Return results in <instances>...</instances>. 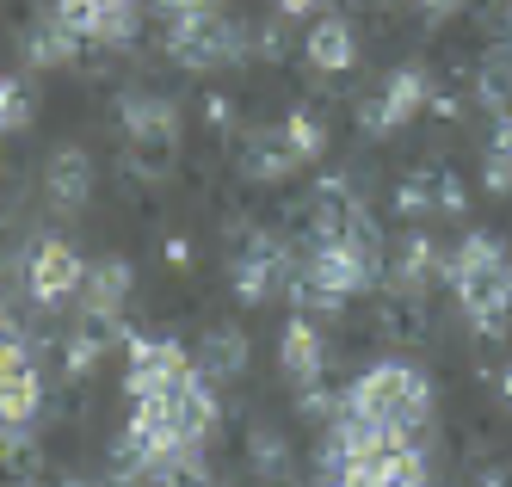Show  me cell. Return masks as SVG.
<instances>
[{
	"label": "cell",
	"instance_id": "6da1fadb",
	"mask_svg": "<svg viewBox=\"0 0 512 487\" xmlns=\"http://www.w3.org/2000/svg\"><path fill=\"white\" fill-rule=\"evenodd\" d=\"M340 414L352 420H371V426H389L401 444H426L432 432V383L420 377L414 364H371V370H358L352 389L340 395Z\"/></svg>",
	"mask_w": 512,
	"mask_h": 487
},
{
	"label": "cell",
	"instance_id": "7a4b0ae2",
	"mask_svg": "<svg viewBox=\"0 0 512 487\" xmlns=\"http://www.w3.org/2000/svg\"><path fill=\"white\" fill-rule=\"evenodd\" d=\"M445 284L457 290V309L482 340H500L512 321V259L500 235H463L445 253Z\"/></svg>",
	"mask_w": 512,
	"mask_h": 487
},
{
	"label": "cell",
	"instance_id": "3957f363",
	"mask_svg": "<svg viewBox=\"0 0 512 487\" xmlns=\"http://www.w3.org/2000/svg\"><path fill=\"white\" fill-rule=\"evenodd\" d=\"M167 56L179 68H229L253 56V31L241 19H229L223 7L216 13H192V19H167Z\"/></svg>",
	"mask_w": 512,
	"mask_h": 487
},
{
	"label": "cell",
	"instance_id": "277c9868",
	"mask_svg": "<svg viewBox=\"0 0 512 487\" xmlns=\"http://www.w3.org/2000/svg\"><path fill=\"white\" fill-rule=\"evenodd\" d=\"M124 352H130V370H124L130 401H161V395H179L186 383L204 377L198 358L179 346V340H167V333H130Z\"/></svg>",
	"mask_w": 512,
	"mask_h": 487
},
{
	"label": "cell",
	"instance_id": "5b68a950",
	"mask_svg": "<svg viewBox=\"0 0 512 487\" xmlns=\"http://www.w3.org/2000/svg\"><path fill=\"white\" fill-rule=\"evenodd\" d=\"M432 105V74L426 68H395L389 81H383V93H371L358 105V130H371V136H395V130H408L420 111Z\"/></svg>",
	"mask_w": 512,
	"mask_h": 487
},
{
	"label": "cell",
	"instance_id": "8992f818",
	"mask_svg": "<svg viewBox=\"0 0 512 487\" xmlns=\"http://www.w3.org/2000/svg\"><path fill=\"white\" fill-rule=\"evenodd\" d=\"M81 278H87V259L68 247L62 235H44L38 247H31V259H25V290H31V303H38V309L75 303Z\"/></svg>",
	"mask_w": 512,
	"mask_h": 487
},
{
	"label": "cell",
	"instance_id": "52a82bcc",
	"mask_svg": "<svg viewBox=\"0 0 512 487\" xmlns=\"http://www.w3.org/2000/svg\"><path fill=\"white\" fill-rule=\"evenodd\" d=\"M130 290H136V266H130V259H93L87 278H81L75 309H81L87 321H124Z\"/></svg>",
	"mask_w": 512,
	"mask_h": 487
},
{
	"label": "cell",
	"instance_id": "ba28073f",
	"mask_svg": "<svg viewBox=\"0 0 512 487\" xmlns=\"http://www.w3.org/2000/svg\"><path fill=\"white\" fill-rule=\"evenodd\" d=\"M118 124H124V142L179 148V105L167 93H118Z\"/></svg>",
	"mask_w": 512,
	"mask_h": 487
},
{
	"label": "cell",
	"instance_id": "9c48e42d",
	"mask_svg": "<svg viewBox=\"0 0 512 487\" xmlns=\"http://www.w3.org/2000/svg\"><path fill=\"white\" fill-rule=\"evenodd\" d=\"M278 364H284V377L309 389V383H327V364H334V346L321 340V327L309 315H297L284 327V340H278Z\"/></svg>",
	"mask_w": 512,
	"mask_h": 487
},
{
	"label": "cell",
	"instance_id": "30bf717a",
	"mask_svg": "<svg viewBox=\"0 0 512 487\" xmlns=\"http://www.w3.org/2000/svg\"><path fill=\"white\" fill-rule=\"evenodd\" d=\"M44 192H50V204L62 216L87 210V198H93V155H87V148H75V142L56 148V155L44 161Z\"/></svg>",
	"mask_w": 512,
	"mask_h": 487
},
{
	"label": "cell",
	"instance_id": "8fae6325",
	"mask_svg": "<svg viewBox=\"0 0 512 487\" xmlns=\"http://www.w3.org/2000/svg\"><path fill=\"white\" fill-rule=\"evenodd\" d=\"M241 173H247L253 185H284L290 173H303V155L290 148L284 124H278V130H253V136L241 142Z\"/></svg>",
	"mask_w": 512,
	"mask_h": 487
},
{
	"label": "cell",
	"instance_id": "7c38bea8",
	"mask_svg": "<svg viewBox=\"0 0 512 487\" xmlns=\"http://www.w3.org/2000/svg\"><path fill=\"white\" fill-rule=\"evenodd\" d=\"M432 272H445V253L432 247V235L408 229V235L389 247V290H420L426 296V278Z\"/></svg>",
	"mask_w": 512,
	"mask_h": 487
},
{
	"label": "cell",
	"instance_id": "4fadbf2b",
	"mask_svg": "<svg viewBox=\"0 0 512 487\" xmlns=\"http://www.w3.org/2000/svg\"><path fill=\"white\" fill-rule=\"evenodd\" d=\"M303 56H309V68H321V74H340V68H352L358 62V37H352V25L346 19H315L309 25V37H303Z\"/></svg>",
	"mask_w": 512,
	"mask_h": 487
},
{
	"label": "cell",
	"instance_id": "5bb4252c",
	"mask_svg": "<svg viewBox=\"0 0 512 487\" xmlns=\"http://www.w3.org/2000/svg\"><path fill=\"white\" fill-rule=\"evenodd\" d=\"M253 346H247V333L241 327H210L204 333V346H198V370H204V383H235L241 370H247Z\"/></svg>",
	"mask_w": 512,
	"mask_h": 487
},
{
	"label": "cell",
	"instance_id": "9a60e30c",
	"mask_svg": "<svg viewBox=\"0 0 512 487\" xmlns=\"http://www.w3.org/2000/svg\"><path fill=\"white\" fill-rule=\"evenodd\" d=\"M19 50H25V62H31V68H68V62L81 56V37L68 31V25L56 19V7H50L38 25L25 31V44H19Z\"/></svg>",
	"mask_w": 512,
	"mask_h": 487
},
{
	"label": "cell",
	"instance_id": "2e32d148",
	"mask_svg": "<svg viewBox=\"0 0 512 487\" xmlns=\"http://www.w3.org/2000/svg\"><path fill=\"white\" fill-rule=\"evenodd\" d=\"M377 327L389 333L395 346H408L426 333V296L420 290H383V303H377Z\"/></svg>",
	"mask_w": 512,
	"mask_h": 487
},
{
	"label": "cell",
	"instance_id": "e0dca14e",
	"mask_svg": "<svg viewBox=\"0 0 512 487\" xmlns=\"http://www.w3.org/2000/svg\"><path fill=\"white\" fill-rule=\"evenodd\" d=\"M482 185L494 198H512V118L494 124V142H488V155H482Z\"/></svg>",
	"mask_w": 512,
	"mask_h": 487
},
{
	"label": "cell",
	"instance_id": "ac0fdd59",
	"mask_svg": "<svg viewBox=\"0 0 512 487\" xmlns=\"http://www.w3.org/2000/svg\"><path fill=\"white\" fill-rule=\"evenodd\" d=\"M247 457H253V475H266V481H278V487L290 481V451H284V438H278V432L260 426V432L247 438Z\"/></svg>",
	"mask_w": 512,
	"mask_h": 487
},
{
	"label": "cell",
	"instance_id": "d6986e66",
	"mask_svg": "<svg viewBox=\"0 0 512 487\" xmlns=\"http://www.w3.org/2000/svg\"><path fill=\"white\" fill-rule=\"evenodd\" d=\"M31 118H38V99H31V87L13 81V74H0V136L25 130Z\"/></svg>",
	"mask_w": 512,
	"mask_h": 487
},
{
	"label": "cell",
	"instance_id": "ffe728a7",
	"mask_svg": "<svg viewBox=\"0 0 512 487\" xmlns=\"http://www.w3.org/2000/svg\"><path fill=\"white\" fill-rule=\"evenodd\" d=\"M284 136H290V148L303 155V167L327 155V124L315 118V111H290V118H284Z\"/></svg>",
	"mask_w": 512,
	"mask_h": 487
},
{
	"label": "cell",
	"instance_id": "44dd1931",
	"mask_svg": "<svg viewBox=\"0 0 512 487\" xmlns=\"http://www.w3.org/2000/svg\"><path fill=\"white\" fill-rule=\"evenodd\" d=\"M377 487H432V469L420 451H395L383 469H377Z\"/></svg>",
	"mask_w": 512,
	"mask_h": 487
},
{
	"label": "cell",
	"instance_id": "7402d4cb",
	"mask_svg": "<svg viewBox=\"0 0 512 487\" xmlns=\"http://www.w3.org/2000/svg\"><path fill=\"white\" fill-rule=\"evenodd\" d=\"M395 210H401V216H426V210H438V192H432V179H426V173L401 179V185H395Z\"/></svg>",
	"mask_w": 512,
	"mask_h": 487
},
{
	"label": "cell",
	"instance_id": "603a6c76",
	"mask_svg": "<svg viewBox=\"0 0 512 487\" xmlns=\"http://www.w3.org/2000/svg\"><path fill=\"white\" fill-rule=\"evenodd\" d=\"M432 192H438V210H451V216L469 210V192H463V179H457V173H432Z\"/></svg>",
	"mask_w": 512,
	"mask_h": 487
},
{
	"label": "cell",
	"instance_id": "cb8c5ba5",
	"mask_svg": "<svg viewBox=\"0 0 512 487\" xmlns=\"http://www.w3.org/2000/svg\"><path fill=\"white\" fill-rule=\"evenodd\" d=\"M204 118H210L216 130H229V124H235V99H223V93H210V99H204Z\"/></svg>",
	"mask_w": 512,
	"mask_h": 487
},
{
	"label": "cell",
	"instance_id": "d4e9b609",
	"mask_svg": "<svg viewBox=\"0 0 512 487\" xmlns=\"http://www.w3.org/2000/svg\"><path fill=\"white\" fill-rule=\"evenodd\" d=\"M414 7L426 13V19H451V13H463L469 0H414Z\"/></svg>",
	"mask_w": 512,
	"mask_h": 487
},
{
	"label": "cell",
	"instance_id": "484cf974",
	"mask_svg": "<svg viewBox=\"0 0 512 487\" xmlns=\"http://www.w3.org/2000/svg\"><path fill=\"white\" fill-rule=\"evenodd\" d=\"M272 7H278V13H290V19H309V13H321V7H327V0H272Z\"/></svg>",
	"mask_w": 512,
	"mask_h": 487
},
{
	"label": "cell",
	"instance_id": "4316f807",
	"mask_svg": "<svg viewBox=\"0 0 512 487\" xmlns=\"http://www.w3.org/2000/svg\"><path fill=\"white\" fill-rule=\"evenodd\" d=\"M25 340H31V333H19V321L0 309V352H7V346H25Z\"/></svg>",
	"mask_w": 512,
	"mask_h": 487
},
{
	"label": "cell",
	"instance_id": "83f0119b",
	"mask_svg": "<svg viewBox=\"0 0 512 487\" xmlns=\"http://www.w3.org/2000/svg\"><path fill=\"white\" fill-rule=\"evenodd\" d=\"M500 395H506V401H512V364H506V370H500Z\"/></svg>",
	"mask_w": 512,
	"mask_h": 487
},
{
	"label": "cell",
	"instance_id": "f1b7e54d",
	"mask_svg": "<svg viewBox=\"0 0 512 487\" xmlns=\"http://www.w3.org/2000/svg\"><path fill=\"white\" fill-rule=\"evenodd\" d=\"M62 487H105V481H81V475H68V481H62Z\"/></svg>",
	"mask_w": 512,
	"mask_h": 487
}]
</instances>
